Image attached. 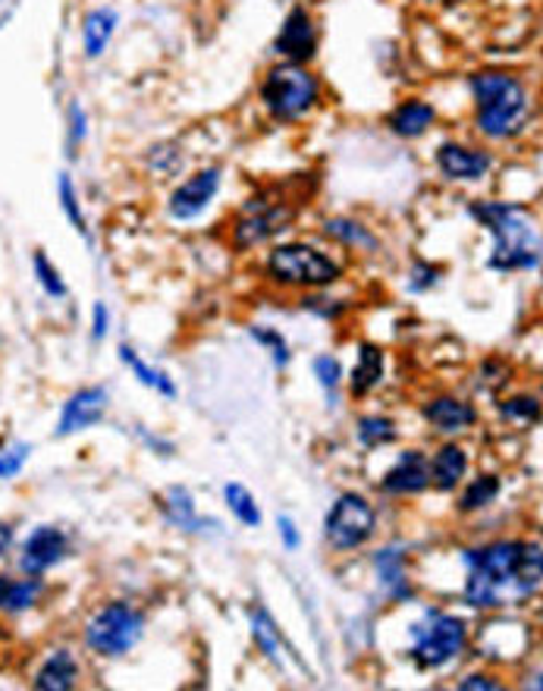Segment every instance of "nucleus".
<instances>
[{
    "label": "nucleus",
    "mask_w": 543,
    "mask_h": 691,
    "mask_svg": "<svg viewBox=\"0 0 543 691\" xmlns=\"http://www.w3.org/2000/svg\"><path fill=\"white\" fill-rule=\"evenodd\" d=\"M472 91L478 101V130L502 142L512 139L528 127L531 117V95L522 79L500 73V69H484L472 76Z\"/></svg>",
    "instance_id": "f03ea898"
},
{
    "label": "nucleus",
    "mask_w": 543,
    "mask_h": 691,
    "mask_svg": "<svg viewBox=\"0 0 543 691\" xmlns=\"http://www.w3.org/2000/svg\"><path fill=\"white\" fill-rule=\"evenodd\" d=\"M374 566H377V575L380 582L387 584L392 597H409V579H406V557L399 547H384L377 557H374Z\"/></svg>",
    "instance_id": "b1692460"
},
{
    "label": "nucleus",
    "mask_w": 543,
    "mask_h": 691,
    "mask_svg": "<svg viewBox=\"0 0 543 691\" xmlns=\"http://www.w3.org/2000/svg\"><path fill=\"white\" fill-rule=\"evenodd\" d=\"M76 682H79V663H76V657L69 650H54L47 657V663L38 670L32 685L38 691H69L76 689Z\"/></svg>",
    "instance_id": "a211bd4d"
},
{
    "label": "nucleus",
    "mask_w": 543,
    "mask_h": 691,
    "mask_svg": "<svg viewBox=\"0 0 543 691\" xmlns=\"http://www.w3.org/2000/svg\"><path fill=\"white\" fill-rule=\"evenodd\" d=\"M220 189V167H204L179 183L170 195V217L174 220H196L204 215Z\"/></svg>",
    "instance_id": "9d476101"
},
{
    "label": "nucleus",
    "mask_w": 543,
    "mask_h": 691,
    "mask_svg": "<svg viewBox=\"0 0 543 691\" xmlns=\"http://www.w3.org/2000/svg\"><path fill=\"white\" fill-rule=\"evenodd\" d=\"M465 650V623L450 613H428L412 626V657L424 670H440Z\"/></svg>",
    "instance_id": "0eeeda50"
},
{
    "label": "nucleus",
    "mask_w": 543,
    "mask_h": 691,
    "mask_svg": "<svg viewBox=\"0 0 543 691\" xmlns=\"http://www.w3.org/2000/svg\"><path fill=\"white\" fill-rule=\"evenodd\" d=\"M160 509H164V516L170 525L176 528H182V531H201L204 528V518L196 513V500L192 494L186 491V487H170L164 497H160Z\"/></svg>",
    "instance_id": "5701e85b"
},
{
    "label": "nucleus",
    "mask_w": 543,
    "mask_h": 691,
    "mask_svg": "<svg viewBox=\"0 0 543 691\" xmlns=\"http://www.w3.org/2000/svg\"><path fill=\"white\" fill-rule=\"evenodd\" d=\"M274 51L286 57L289 64H304L318 54V29L311 22V13L304 7H292L280 25V35L274 42Z\"/></svg>",
    "instance_id": "9b49d317"
},
{
    "label": "nucleus",
    "mask_w": 543,
    "mask_h": 691,
    "mask_svg": "<svg viewBox=\"0 0 543 691\" xmlns=\"http://www.w3.org/2000/svg\"><path fill=\"white\" fill-rule=\"evenodd\" d=\"M91 315H95V318H91V337H95V340H104V337H108V325H110L108 305L95 303V311H91Z\"/></svg>",
    "instance_id": "ea45409f"
},
{
    "label": "nucleus",
    "mask_w": 543,
    "mask_h": 691,
    "mask_svg": "<svg viewBox=\"0 0 543 691\" xmlns=\"http://www.w3.org/2000/svg\"><path fill=\"white\" fill-rule=\"evenodd\" d=\"M440 281V267H431L424 261H418L412 267V289H431Z\"/></svg>",
    "instance_id": "4c0bfd02"
},
{
    "label": "nucleus",
    "mask_w": 543,
    "mask_h": 691,
    "mask_svg": "<svg viewBox=\"0 0 543 691\" xmlns=\"http://www.w3.org/2000/svg\"><path fill=\"white\" fill-rule=\"evenodd\" d=\"M377 513L362 494H343L330 506L324 518V535L336 550H355L374 538Z\"/></svg>",
    "instance_id": "6e6552de"
},
{
    "label": "nucleus",
    "mask_w": 543,
    "mask_h": 691,
    "mask_svg": "<svg viewBox=\"0 0 543 691\" xmlns=\"http://www.w3.org/2000/svg\"><path fill=\"white\" fill-rule=\"evenodd\" d=\"M326 237H333L343 245H355V249H377V237L370 233L368 227H362L358 220H348V217H333L324 223Z\"/></svg>",
    "instance_id": "bb28decb"
},
{
    "label": "nucleus",
    "mask_w": 543,
    "mask_h": 691,
    "mask_svg": "<svg viewBox=\"0 0 543 691\" xmlns=\"http://www.w3.org/2000/svg\"><path fill=\"white\" fill-rule=\"evenodd\" d=\"M384 349L374 343L358 346V359H355V368H352V377H348V387L355 396H368L370 390L380 387L384 381Z\"/></svg>",
    "instance_id": "6ab92c4d"
},
{
    "label": "nucleus",
    "mask_w": 543,
    "mask_h": 691,
    "mask_svg": "<svg viewBox=\"0 0 543 691\" xmlns=\"http://www.w3.org/2000/svg\"><path fill=\"white\" fill-rule=\"evenodd\" d=\"M29 456H32V447H25V443H16L13 450H3L0 453V481L20 475L22 465L29 462Z\"/></svg>",
    "instance_id": "72a5a7b5"
},
{
    "label": "nucleus",
    "mask_w": 543,
    "mask_h": 691,
    "mask_svg": "<svg viewBox=\"0 0 543 691\" xmlns=\"http://www.w3.org/2000/svg\"><path fill=\"white\" fill-rule=\"evenodd\" d=\"M292 220H296V211L289 205H258V208L252 205L233 227V245L240 252L255 249L267 239L280 237L282 230H289Z\"/></svg>",
    "instance_id": "1a4fd4ad"
},
{
    "label": "nucleus",
    "mask_w": 543,
    "mask_h": 691,
    "mask_svg": "<svg viewBox=\"0 0 543 691\" xmlns=\"http://www.w3.org/2000/svg\"><path fill=\"white\" fill-rule=\"evenodd\" d=\"M436 167L446 179L453 183H478L484 179L490 167H494V157L487 152H478V149H465V145H456V142H443L436 149Z\"/></svg>",
    "instance_id": "ddd939ff"
},
{
    "label": "nucleus",
    "mask_w": 543,
    "mask_h": 691,
    "mask_svg": "<svg viewBox=\"0 0 543 691\" xmlns=\"http://www.w3.org/2000/svg\"><path fill=\"white\" fill-rule=\"evenodd\" d=\"M431 487V469H428V456L418 450H406L399 456V462L384 475V491L396 497H412Z\"/></svg>",
    "instance_id": "2eb2a0df"
},
{
    "label": "nucleus",
    "mask_w": 543,
    "mask_h": 691,
    "mask_svg": "<svg viewBox=\"0 0 543 691\" xmlns=\"http://www.w3.org/2000/svg\"><path fill=\"white\" fill-rule=\"evenodd\" d=\"M500 478L497 475H480L475 478L468 487H465V494L458 500V509L462 513H475V509H484V506H490L494 500L500 497Z\"/></svg>",
    "instance_id": "cd10ccee"
},
{
    "label": "nucleus",
    "mask_w": 543,
    "mask_h": 691,
    "mask_svg": "<svg viewBox=\"0 0 543 691\" xmlns=\"http://www.w3.org/2000/svg\"><path fill=\"white\" fill-rule=\"evenodd\" d=\"M117 10L110 7H101V10H91L86 20H82V51L86 57H101L108 51L110 39H113V29H117Z\"/></svg>",
    "instance_id": "4be33fe9"
},
{
    "label": "nucleus",
    "mask_w": 543,
    "mask_h": 691,
    "mask_svg": "<svg viewBox=\"0 0 543 691\" xmlns=\"http://www.w3.org/2000/svg\"><path fill=\"white\" fill-rule=\"evenodd\" d=\"M267 277L280 286H299V289H321L343 277V267L336 261L304 245V242H286L277 245L267 259Z\"/></svg>",
    "instance_id": "39448f33"
},
{
    "label": "nucleus",
    "mask_w": 543,
    "mask_h": 691,
    "mask_svg": "<svg viewBox=\"0 0 543 691\" xmlns=\"http://www.w3.org/2000/svg\"><path fill=\"white\" fill-rule=\"evenodd\" d=\"M120 362L130 368L132 374H135V377H138L145 387H152V390H157V393H164L167 399H174L176 396L174 381H170V377H167L160 368L148 365V362H145V359H142V355H138L132 346H120Z\"/></svg>",
    "instance_id": "393cba45"
},
{
    "label": "nucleus",
    "mask_w": 543,
    "mask_h": 691,
    "mask_svg": "<svg viewBox=\"0 0 543 691\" xmlns=\"http://www.w3.org/2000/svg\"><path fill=\"white\" fill-rule=\"evenodd\" d=\"M522 540H497L478 550H468V582H465V604L478 610H494L502 606V591L512 588L519 562L524 557Z\"/></svg>",
    "instance_id": "7ed1b4c3"
},
{
    "label": "nucleus",
    "mask_w": 543,
    "mask_h": 691,
    "mask_svg": "<svg viewBox=\"0 0 543 691\" xmlns=\"http://www.w3.org/2000/svg\"><path fill=\"white\" fill-rule=\"evenodd\" d=\"M44 594V584L38 575H29V579H10V575H0V610L3 613H25L38 604V597Z\"/></svg>",
    "instance_id": "412c9836"
},
{
    "label": "nucleus",
    "mask_w": 543,
    "mask_h": 691,
    "mask_svg": "<svg viewBox=\"0 0 543 691\" xmlns=\"http://www.w3.org/2000/svg\"><path fill=\"white\" fill-rule=\"evenodd\" d=\"M431 469V484L436 491H456V484L468 472V453L456 447V443H446L434 453V459L428 462Z\"/></svg>",
    "instance_id": "f3484780"
},
{
    "label": "nucleus",
    "mask_w": 543,
    "mask_h": 691,
    "mask_svg": "<svg viewBox=\"0 0 543 691\" xmlns=\"http://www.w3.org/2000/svg\"><path fill=\"white\" fill-rule=\"evenodd\" d=\"M458 689L462 691H472V689L497 691L500 689V682H494L490 676H468V679H462V682H458Z\"/></svg>",
    "instance_id": "a19ab883"
},
{
    "label": "nucleus",
    "mask_w": 543,
    "mask_h": 691,
    "mask_svg": "<svg viewBox=\"0 0 543 691\" xmlns=\"http://www.w3.org/2000/svg\"><path fill=\"white\" fill-rule=\"evenodd\" d=\"M13 547V528L7 522H0V557Z\"/></svg>",
    "instance_id": "79ce46f5"
},
{
    "label": "nucleus",
    "mask_w": 543,
    "mask_h": 691,
    "mask_svg": "<svg viewBox=\"0 0 543 691\" xmlns=\"http://www.w3.org/2000/svg\"><path fill=\"white\" fill-rule=\"evenodd\" d=\"M252 337H255L258 343L270 346V352H274V365L277 368L289 365V349H286V340H282L277 330H264V327H255V330H252Z\"/></svg>",
    "instance_id": "c9c22d12"
},
{
    "label": "nucleus",
    "mask_w": 543,
    "mask_h": 691,
    "mask_svg": "<svg viewBox=\"0 0 543 691\" xmlns=\"http://www.w3.org/2000/svg\"><path fill=\"white\" fill-rule=\"evenodd\" d=\"M314 377H318V384L324 390H336L340 377H343L340 359H333V355H318V359H314Z\"/></svg>",
    "instance_id": "f704fd0d"
},
{
    "label": "nucleus",
    "mask_w": 543,
    "mask_h": 691,
    "mask_svg": "<svg viewBox=\"0 0 543 691\" xmlns=\"http://www.w3.org/2000/svg\"><path fill=\"white\" fill-rule=\"evenodd\" d=\"M262 101L270 110L274 120L282 123H296L304 113L318 108L321 101V83L311 69L302 64H280L274 66L262 83Z\"/></svg>",
    "instance_id": "20e7f679"
},
{
    "label": "nucleus",
    "mask_w": 543,
    "mask_h": 691,
    "mask_svg": "<svg viewBox=\"0 0 543 691\" xmlns=\"http://www.w3.org/2000/svg\"><path fill=\"white\" fill-rule=\"evenodd\" d=\"M32 267H35V277H38V283H42V289L47 293V296H54V299H64L66 293V283L64 277H60V271L47 261V255L44 252H35L32 255Z\"/></svg>",
    "instance_id": "2f4dec72"
},
{
    "label": "nucleus",
    "mask_w": 543,
    "mask_h": 691,
    "mask_svg": "<svg viewBox=\"0 0 543 691\" xmlns=\"http://www.w3.org/2000/svg\"><path fill=\"white\" fill-rule=\"evenodd\" d=\"M252 635H255V641L262 645V650L274 660V663H280V645H282V638H280V628L274 626V619L267 616V610H255L252 613Z\"/></svg>",
    "instance_id": "c85d7f7f"
},
{
    "label": "nucleus",
    "mask_w": 543,
    "mask_h": 691,
    "mask_svg": "<svg viewBox=\"0 0 543 691\" xmlns=\"http://www.w3.org/2000/svg\"><path fill=\"white\" fill-rule=\"evenodd\" d=\"M277 528H280L282 547H286V550H299V544H302V538H299L296 518H292V516H280V518H277Z\"/></svg>",
    "instance_id": "58836bf2"
},
{
    "label": "nucleus",
    "mask_w": 543,
    "mask_h": 691,
    "mask_svg": "<svg viewBox=\"0 0 543 691\" xmlns=\"http://www.w3.org/2000/svg\"><path fill=\"white\" fill-rule=\"evenodd\" d=\"M436 110L428 105V101H406V105H399V108L392 110L390 117H387V127H390L399 139H418V135H424V132L431 130V123H434Z\"/></svg>",
    "instance_id": "aec40b11"
},
{
    "label": "nucleus",
    "mask_w": 543,
    "mask_h": 691,
    "mask_svg": "<svg viewBox=\"0 0 543 691\" xmlns=\"http://www.w3.org/2000/svg\"><path fill=\"white\" fill-rule=\"evenodd\" d=\"M108 412V390L104 387H86L73 393L66 399L60 421H57V437H69L76 431H86L91 425H98Z\"/></svg>",
    "instance_id": "4468645a"
},
{
    "label": "nucleus",
    "mask_w": 543,
    "mask_h": 691,
    "mask_svg": "<svg viewBox=\"0 0 543 691\" xmlns=\"http://www.w3.org/2000/svg\"><path fill=\"white\" fill-rule=\"evenodd\" d=\"M424 418L434 425L436 431L458 434L478 421V412H475L472 403H465L458 396H436V399H431L424 406Z\"/></svg>",
    "instance_id": "dca6fc26"
},
{
    "label": "nucleus",
    "mask_w": 543,
    "mask_h": 691,
    "mask_svg": "<svg viewBox=\"0 0 543 691\" xmlns=\"http://www.w3.org/2000/svg\"><path fill=\"white\" fill-rule=\"evenodd\" d=\"M223 497H226L230 513L240 518L245 528H262V509H258V503H255L252 491H248L245 484L230 481V484L223 487Z\"/></svg>",
    "instance_id": "a878e982"
},
{
    "label": "nucleus",
    "mask_w": 543,
    "mask_h": 691,
    "mask_svg": "<svg viewBox=\"0 0 543 691\" xmlns=\"http://www.w3.org/2000/svg\"><path fill=\"white\" fill-rule=\"evenodd\" d=\"M396 440V425L390 418H380V415H368L358 421V443L365 450H377V447H387Z\"/></svg>",
    "instance_id": "c756f323"
},
{
    "label": "nucleus",
    "mask_w": 543,
    "mask_h": 691,
    "mask_svg": "<svg viewBox=\"0 0 543 691\" xmlns=\"http://www.w3.org/2000/svg\"><path fill=\"white\" fill-rule=\"evenodd\" d=\"M500 412L506 415V418H519V421H538V415H541V409H538V399L534 396H516V399H506L500 406Z\"/></svg>",
    "instance_id": "473e14b6"
},
{
    "label": "nucleus",
    "mask_w": 543,
    "mask_h": 691,
    "mask_svg": "<svg viewBox=\"0 0 543 691\" xmlns=\"http://www.w3.org/2000/svg\"><path fill=\"white\" fill-rule=\"evenodd\" d=\"M57 195H60V208H64L66 220L73 223V230H76V233H82L86 239H91L86 215H82V208H79V195H76V186H73L69 173H60V179H57Z\"/></svg>",
    "instance_id": "7c9ffc66"
},
{
    "label": "nucleus",
    "mask_w": 543,
    "mask_h": 691,
    "mask_svg": "<svg viewBox=\"0 0 543 691\" xmlns=\"http://www.w3.org/2000/svg\"><path fill=\"white\" fill-rule=\"evenodd\" d=\"M145 632V616L126 601H113L95 613L86 626V645L104 657H123L130 654Z\"/></svg>",
    "instance_id": "423d86ee"
},
{
    "label": "nucleus",
    "mask_w": 543,
    "mask_h": 691,
    "mask_svg": "<svg viewBox=\"0 0 543 691\" xmlns=\"http://www.w3.org/2000/svg\"><path fill=\"white\" fill-rule=\"evenodd\" d=\"M472 217L484 223L497 249L490 255V267L497 271H534L541 264V237L534 220L528 217L522 205L509 201H478L472 205Z\"/></svg>",
    "instance_id": "f257e3e1"
},
{
    "label": "nucleus",
    "mask_w": 543,
    "mask_h": 691,
    "mask_svg": "<svg viewBox=\"0 0 543 691\" xmlns=\"http://www.w3.org/2000/svg\"><path fill=\"white\" fill-rule=\"evenodd\" d=\"M66 550H69V540H66L64 531L54 528V525H42V528H35L29 535V540L22 544V572L42 575L51 566H57V562L64 560Z\"/></svg>",
    "instance_id": "f8f14e48"
},
{
    "label": "nucleus",
    "mask_w": 543,
    "mask_h": 691,
    "mask_svg": "<svg viewBox=\"0 0 543 691\" xmlns=\"http://www.w3.org/2000/svg\"><path fill=\"white\" fill-rule=\"evenodd\" d=\"M82 142H86V110L79 108V105H73L69 108V145L76 149Z\"/></svg>",
    "instance_id": "e433bc0d"
}]
</instances>
